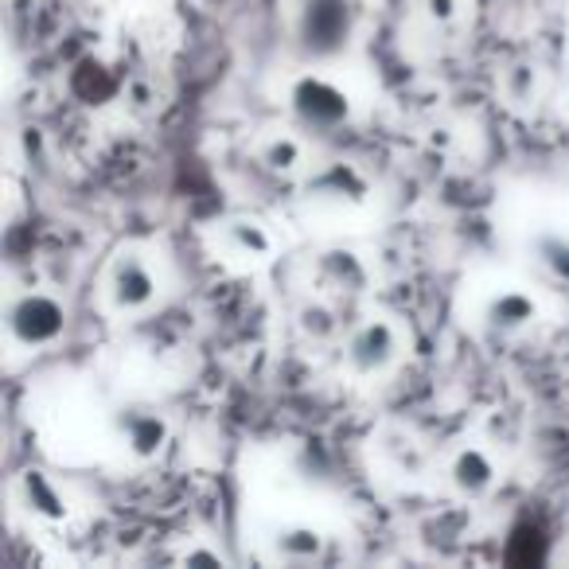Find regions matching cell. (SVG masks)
Wrapping results in <instances>:
<instances>
[{
  "label": "cell",
  "instance_id": "obj_1",
  "mask_svg": "<svg viewBox=\"0 0 569 569\" xmlns=\"http://www.w3.org/2000/svg\"><path fill=\"white\" fill-rule=\"evenodd\" d=\"M356 9L351 0H309L297 20V40L309 59H332L351 43Z\"/></svg>",
  "mask_w": 569,
  "mask_h": 569
},
{
  "label": "cell",
  "instance_id": "obj_13",
  "mask_svg": "<svg viewBox=\"0 0 569 569\" xmlns=\"http://www.w3.org/2000/svg\"><path fill=\"white\" fill-rule=\"evenodd\" d=\"M266 164L269 168H277V172H284V168H293L297 160H301V149H297V141H273V144H266Z\"/></svg>",
  "mask_w": 569,
  "mask_h": 569
},
{
  "label": "cell",
  "instance_id": "obj_8",
  "mask_svg": "<svg viewBox=\"0 0 569 569\" xmlns=\"http://www.w3.org/2000/svg\"><path fill=\"white\" fill-rule=\"evenodd\" d=\"M449 480L460 496L476 499L496 483V465H491V457L483 449H460L449 465Z\"/></svg>",
  "mask_w": 569,
  "mask_h": 569
},
{
  "label": "cell",
  "instance_id": "obj_4",
  "mask_svg": "<svg viewBox=\"0 0 569 569\" xmlns=\"http://www.w3.org/2000/svg\"><path fill=\"white\" fill-rule=\"evenodd\" d=\"M110 301L121 312H137L149 309L157 301V273L144 258L137 253H121L110 269Z\"/></svg>",
  "mask_w": 569,
  "mask_h": 569
},
{
  "label": "cell",
  "instance_id": "obj_12",
  "mask_svg": "<svg viewBox=\"0 0 569 569\" xmlns=\"http://www.w3.org/2000/svg\"><path fill=\"white\" fill-rule=\"evenodd\" d=\"M538 258L550 266L553 277H561V281L569 284V242H561V238H542V242H538Z\"/></svg>",
  "mask_w": 569,
  "mask_h": 569
},
{
  "label": "cell",
  "instance_id": "obj_9",
  "mask_svg": "<svg viewBox=\"0 0 569 569\" xmlns=\"http://www.w3.org/2000/svg\"><path fill=\"white\" fill-rule=\"evenodd\" d=\"M320 550H325V538L309 527H293L284 530V535H277V558L284 561H312L320 558Z\"/></svg>",
  "mask_w": 569,
  "mask_h": 569
},
{
  "label": "cell",
  "instance_id": "obj_11",
  "mask_svg": "<svg viewBox=\"0 0 569 569\" xmlns=\"http://www.w3.org/2000/svg\"><path fill=\"white\" fill-rule=\"evenodd\" d=\"M230 246H234L242 258H266L269 253V238L258 222H234V227H230Z\"/></svg>",
  "mask_w": 569,
  "mask_h": 569
},
{
  "label": "cell",
  "instance_id": "obj_14",
  "mask_svg": "<svg viewBox=\"0 0 569 569\" xmlns=\"http://www.w3.org/2000/svg\"><path fill=\"white\" fill-rule=\"evenodd\" d=\"M426 9L437 24H449V20L457 17V0H426Z\"/></svg>",
  "mask_w": 569,
  "mask_h": 569
},
{
  "label": "cell",
  "instance_id": "obj_3",
  "mask_svg": "<svg viewBox=\"0 0 569 569\" xmlns=\"http://www.w3.org/2000/svg\"><path fill=\"white\" fill-rule=\"evenodd\" d=\"M289 102H293V113L309 129H336L348 118V98H343V90L332 87L328 79H312V74L297 82Z\"/></svg>",
  "mask_w": 569,
  "mask_h": 569
},
{
  "label": "cell",
  "instance_id": "obj_10",
  "mask_svg": "<svg viewBox=\"0 0 569 569\" xmlns=\"http://www.w3.org/2000/svg\"><path fill=\"white\" fill-rule=\"evenodd\" d=\"M535 90H538V71H535V67H530V63L507 67V74H503V94L511 98L515 106L535 102Z\"/></svg>",
  "mask_w": 569,
  "mask_h": 569
},
{
  "label": "cell",
  "instance_id": "obj_5",
  "mask_svg": "<svg viewBox=\"0 0 569 569\" xmlns=\"http://www.w3.org/2000/svg\"><path fill=\"white\" fill-rule=\"evenodd\" d=\"M398 356V332L387 320H367L348 340V367L356 375H379L395 363Z\"/></svg>",
  "mask_w": 569,
  "mask_h": 569
},
{
  "label": "cell",
  "instance_id": "obj_6",
  "mask_svg": "<svg viewBox=\"0 0 569 569\" xmlns=\"http://www.w3.org/2000/svg\"><path fill=\"white\" fill-rule=\"evenodd\" d=\"M538 317V305L530 301L522 289H503L499 297H491L488 301V312H483V320H488V328L496 336H515L522 332V328H530Z\"/></svg>",
  "mask_w": 569,
  "mask_h": 569
},
{
  "label": "cell",
  "instance_id": "obj_7",
  "mask_svg": "<svg viewBox=\"0 0 569 569\" xmlns=\"http://www.w3.org/2000/svg\"><path fill=\"white\" fill-rule=\"evenodd\" d=\"M118 429H121V437H126V445L137 452V457H157V452L164 449V441H168L164 418H157V413H149V410H121Z\"/></svg>",
  "mask_w": 569,
  "mask_h": 569
},
{
  "label": "cell",
  "instance_id": "obj_2",
  "mask_svg": "<svg viewBox=\"0 0 569 569\" xmlns=\"http://www.w3.org/2000/svg\"><path fill=\"white\" fill-rule=\"evenodd\" d=\"M67 309L48 293H28L9 309V332L24 348H48L63 336Z\"/></svg>",
  "mask_w": 569,
  "mask_h": 569
}]
</instances>
